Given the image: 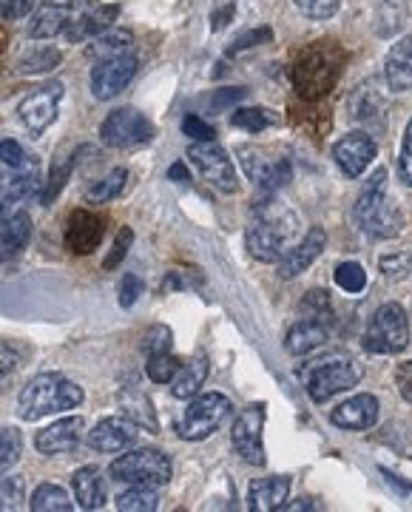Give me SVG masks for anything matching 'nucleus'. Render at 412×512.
<instances>
[{
    "instance_id": "nucleus-48",
    "label": "nucleus",
    "mask_w": 412,
    "mask_h": 512,
    "mask_svg": "<svg viewBox=\"0 0 412 512\" xmlns=\"http://www.w3.org/2000/svg\"><path fill=\"white\" fill-rule=\"evenodd\" d=\"M273 40V29L270 26H259V29H251L245 35H239L233 40V46L228 49V55H236V52H245V49H256L262 43H270Z\"/></svg>"
},
{
    "instance_id": "nucleus-43",
    "label": "nucleus",
    "mask_w": 412,
    "mask_h": 512,
    "mask_svg": "<svg viewBox=\"0 0 412 512\" xmlns=\"http://www.w3.org/2000/svg\"><path fill=\"white\" fill-rule=\"evenodd\" d=\"M296 9L310 20H327L339 12L341 0H293Z\"/></svg>"
},
{
    "instance_id": "nucleus-21",
    "label": "nucleus",
    "mask_w": 412,
    "mask_h": 512,
    "mask_svg": "<svg viewBox=\"0 0 412 512\" xmlns=\"http://www.w3.org/2000/svg\"><path fill=\"white\" fill-rule=\"evenodd\" d=\"M324 242H327V237H324L322 228H310L307 237L302 239L299 245H293V248L276 262V265H279V268H276L279 276H282V279H293V276L305 274L307 268L322 256Z\"/></svg>"
},
{
    "instance_id": "nucleus-35",
    "label": "nucleus",
    "mask_w": 412,
    "mask_h": 512,
    "mask_svg": "<svg viewBox=\"0 0 412 512\" xmlns=\"http://www.w3.org/2000/svg\"><path fill=\"white\" fill-rule=\"evenodd\" d=\"M276 123V114L270 109H262V106H253V109H236L231 114V126L242 128L248 134H259Z\"/></svg>"
},
{
    "instance_id": "nucleus-37",
    "label": "nucleus",
    "mask_w": 412,
    "mask_h": 512,
    "mask_svg": "<svg viewBox=\"0 0 412 512\" xmlns=\"http://www.w3.org/2000/svg\"><path fill=\"white\" fill-rule=\"evenodd\" d=\"M182 362L177 356H171V350L168 353H157V356H148V379L157 384H171L174 382V376L180 373Z\"/></svg>"
},
{
    "instance_id": "nucleus-42",
    "label": "nucleus",
    "mask_w": 412,
    "mask_h": 512,
    "mask_svg": "<svg viewBox=\"0 0 412 512\" xmlns=\"http://www.w3.org/2000/svg\"><path fill=\"white\" fill-rule=\"evenodd\" d=\"M26 501V487H23V478L9 476L3 478L0 484V510H20Z\"/></svg>"
},
{
    "instance_id": "nucleus-57",
    "label": "nucleus",
    "mask_w": 412,
    "mask_h": 512,
    "mask_svg": "<svg viewBox=\"0 0 412 512\" xmlns=\"http://www.w3.org/2000/svg\"><path fill=\"white\" fill-rule=\"evenodd\" d=\"M381 473H384V478H387V484H395L401 493H412V484L410 481H401V476H395V473H390L387 467H381Z\"/></svg>"
},
{
    "instance_id": "nucleus-8",
    "label": "nucleus",
    "mask_w": 412,
    "mask_h": 512,
    "mask_svg": "<svg viewBox=\"0 0 412 512\" xmlns=\"http://www.w3.org/2000/svg\"><path fill=\"white\" fill-rule=\"evenodd\" d=\"M233 404L222 393H202L185 407V413L177 421V433L185 441H202L214 436L216 430L228 421Z\"/></svg>"
},
{
    "instance_id": "nucleus-28",
    "label": "nucleus",
    "mask_w": 412,
    "mask_h": 512,
    "mask_svg": "<svg viewBox=\"0 0 412 512\" xmlns=\"http://www.w3.org/2000/svg\"><path fill=\"white\" fill-rule=\"evenodd\" d=\"M69 26V3H46L35 12V18L29 20L26 35L32 40H49L54 35H63Z\"/></svg>"
},
{
    "instance_id": "nucleus-30",
    "label": "nucleus",
    "mask_w": 412,
    "mask_h": 512,
    "mask_svg": "<svg viewBox=\"0 0 412 512\" xmlns=\"http://www.w3.org/2000/svg\"><path fill=\"white\" fill-rule=\"evenodd\" d=\"M208 382V359L205 356H194L191 362L180 367V373L171 382V396L174 399H194L202 384Z\"/></svg>"
},
{
    "instance_id": "nucleus-40",
    "label": "nucleus",
    "mask_w": 412,
    "mask_h": 512,
    "mask_svg": "<svg viewBox=\"0 0 412 512\" xmlns=\"http://www.w3.org/2000/svg\"><path fill=\"white\" fill-rule=\"evenodd\" d=\"M333 276H336V285L341 291L361 293L367 288V271L361 268L359 262H341Z\"/></svg>"
},
{
    "instance_id": "nucleus-34",
    "label": "nucleus",
    "mask_w": 412,
    "mask_h": 512,
    "mask_svg": "<svg viewBox=\"0 0 412 512\" xmlns=\"http://www.w3.org/2000/svg\"><path fill=\"white\" fill-rule=\"evenodd\" d=\"M126 168H114V171H108L103 180H97V183L91 185L89 191H86V202L91 205H100V202H111L123 188H126Z\"/></svg>"
},
{
    "instance_id": "nucleus-55",
    "label": "nucleus",
    "mask_w": 412,
    "mask_h": 512,
    "mask_svg": "<svg viewBox=\"0 0 412 512\" xmlns=\"http://www.w3.org/2000/svg\"><path fill=\"white\" fill-rule=\"evenodd\" d=\"M395 384H398L401 399L412 404V359L404 362V365H398V370H395Z\"/></svg>"
},
{
    "instance_id": "nucleus-10",
    "label": "nucleus",
    "mask_w": 412,
    "mask_h": 512,
    "mask_svg": "<svg viewBox=\"0 0 412 512\" xmlns=\"http://www.w3.org/2000/svg\"><path fill=\"white\" fill-rule=\"evenodd\" d=\"M154 137V126L143 111L123 106L114 109L100 126V140L108 148H137L145 146Z\"/></svg>"
},
{
    "instance_id": "nucleus-23",
    "label": "nucleus",
    "mask_w": 412,
    "mask_h": 512,
    "mask_svg": "<svg viewBox=\"0 0 412 512\" xmlns=\"http://www.w3.org/2000/svg\"><path fill=\"white\" fill-rule=\"evenodd\" d=\"M327 336H330L327 322H324V319L307 316V319H299L293 328L287 330L285 348L290 356H307V353H313V350L324 348Z\"/></svg>"
},
{
    "instance_id": "nucleus-17",
    "label": "nucleus",
    "mask_w": 412,
    "mask_h": 512,
    "mask_svg": "<svg viewBox=\"0 0 412 512\" xmlns=\"http://www.w3.org/2000/svg\"><path fill=\"white\" fill-rule=\"evenodd\" d=\"M376 154V140L370 134H364V131H350L333 146V160L341 168V174L350 177V180L361 177L367 171V165L376 160Z\"/></svg>"
},
{
    "instance_id": "nucleus-13",
    "label": "nucleus",
    "mask_w": 412,
    "mask_h": 512,
    "mask_svg": "<svg viewBox=\"0 0 412 512\" xmlns=\"http://www.w3.org/2000/svg\"><path fill=\"white\" fill-rule=\"evenodd\" d=\"M60 100H63V83L60 80H49V83L37 86L20 100V123L29 128L32 134H40L43 128H49L57 120Z\"/></svg>"
},
{
    "instance_id": "nucleus-5",
    "label": "nucleus",
    "mask_w": 412,
    "mask_h": 512,
    "mask_svg": "<svg viewBox=\"0 0 412 512\" xmlns=\"http://www.w3.org/2000/svg\"><path fill=\"white\" fill-rule=\"evenodd\" d=\"M299 379L305 384L307 396L316 404H324L359 384L361 365L353 356L327 353L322 359H313V362L299 367Z\"/></svg>"
},
{
    "instance_id": "nucleus-11",
    "label": "nucleus",
    "mask_w": 412,
    "mask_h": 512,
    "mask_svg": "<svg viewBox=\"0 0 412 512\" xmlns=\"http://www.w3.org/2000/svg\"><path fill=\"white\" fill-rule=\"evenodd\" d=\"M117 15H120V6H108V3H97V0H72L69 3V26L63 35L69 43H83L89 37L103 35L117 20Z\"/></svg>"
},
{
    "instance_id": "nucleus-58",
    "label": "nucleus",
    "mask_w": 412,
    "mask_h": 512,
    "mask_svg": "<svg viewBox=\"0 0 412 512\" xmlns=\"http://www.w3.org/2000/svg\"><path fill=\"white\" fill-rule=\"evenodd\" d=\"M168 177H171V180H180V183H188V180H191V177H188V168H185V163L171 165Z\"/></svg>"
},
{
    "instance_id": "nucleus-60",
    "label": "nucleus",
    "mask_w": 412,
    "mask_h": 512,
    "mask_svg": "<svg viewBox=\"0 0 412 512\" xmlns=\"http://www.w3.org/2000/svg\"><path fill=\"white\" fill-rule=\"evenodd\" d=\"M6 40H9V37H6V32H3V29H0V52L6 49Z\"/></svg>"
},
{
    "instance_id": "nucleus-47",
    "label": "nucleus",
    "mask_w": 412,
    "mask_h": 512,
    "mask_svg": "<svg viewBox=\"0 0 412 512\" xmlns=\"http://www.w3.org/2000/svg\"><path fill=\"white\" fill-rule=\"evenodd\" d=\"M134 245V231L131 228H120V234H117V239H114V245H111V254L106 256V262H103V268L106 271H114L123 259H126L128 248Z\"/></svg>"
},
{
    "instance_id": "nucleus-26",
    "label": "nucleus",
    "mask_w": 412,
    "mask_h": 512,
    "mask_svg": "<svg viewBox=\"0 0 412 512\" xmlns=\"http://www.w3.org/2000/svg\"><path fill=\"white\" fill-rule=\"evenodd\" d=\"M74 501L80 504V510H103L106 504V481L97 467H80L72 476Z\"/></svg>"
},
{
    "instance_id": "nucleus-52",
    "label": "nucleus",
    "mask_w": 412,
    "mask_h": 512,
    "mask_svg": "<svg viewBox=\"0 0 412 512\" xmlns=\"http://www.w3.org/2000/svg\"><path fill=\"white\" fill-rule=\"evenodd\" d=\"M140 293H143V282H140V276L126 274L120 279V305L123 308H131L137 299H140Z\"/></svg>"
},
{
    "instance_id": "nucleus-24",
    "label": "nucleus",
    "mask_w": 412,
    "mask_h": 512,
    "mask_svg": "<svg viewBox=\"0 0 412 512\" xmlns=\"http://www.w3.org/2000/svg\"><path fill=\"white\" fill-rule=\"evenodd\" d=\"M290 493V478L287 476H273V478H259L253 481L251 490H248V510L253 512H273L282 510Z\"/></svg>"
},
{
    "instance_id": "nucleus-59",
    "label": "nucleus",
    "mask_w": 412,
    "mask_h": 512,
    "mask_svg": "<svg viewBox=\"0 0 412 512\" xmlns=\"http://www.w3.org/2000/svg\"><path fill=\"white\" fill-rule=\"evenodd\" d=\"M287 510H290V512H296V510H313V504H290Z\"/></svg>"
},
{
    "instance_id": "nucleus-6",
    "label": "nucleus",
    "mask_w": 412,
    "mask_h": 512,
    "mask_svg": "<svg viewBox=\"0 0 412 512\" xmlns=\"http://www.w3.org/2000/svg\"><path fill=\"white\" fill-rule=\"evenodd\" d=\"M108 476L114 478L117 484H128V487L160 490V487H165L171 481V461L160 450L140 447V450H131V453L120 456L117 461H111Z\"/></svg>"
},
{
    "instance_id": "nucleus-56",
    "label": "nucleus",
    "mask_w": 412,
    "mask_h": 512,
    "mask_svg": "<svg viewBox=\"0 0 412 512\" xmlns=\"http://www.w3.org/2000/svg\"><path fill=\"white\" fill-rule=\"evenodd\" d=\"M233 12H236L233 0H222L214 9V15H211V29H214V32H222V29L233 20Z\"/></svg>"
},
{
    "instance_id": "nucleus-49",
    "label": "nucleus",
    "mask_w": 412,
    "mask_h": 512,
    "mask_svg": "<svg viewBox=\"0 0 412 512\" xmlns=\"http://www.w3.org/2000/svg\"><path fill=\"white\" fill-rule=\"evenodd\" d=\"M302 308H305L313 319H330V293L327 291H310L305 296V302H302Z\"/></svg>"
},
{
    "instance_id": "nucleus-2",
    "label": "nucleus",
    "mask_w": 412,
    "mask_h": 512,
    "mask_svg": "<svg viewBox=\"0 0 412 512\" xmlns=\"http://www.w3.org/2000/svg\"><path fill=\"white\" fill-rule=\"evenodd\" d=\"M296 217L282 202H259L245 231V248L259 262H279L290 251Z\"/></svg>"
},
{
    "instance_id": "nucleus-39",
    "label": "nucleus",
    "mask_w": 412,
    "mask_h": 512,
    "mask_svg": "<svg viewBox=\"0 0 412 512\" xmlns=\"http://www.w3.org/2000/svg\"><path fill=\"white\" fill-rule=\"evenodd\" d=\"M23 441L15 427H0V476H6L18 464Z\"/></svg>"
},
{
    "instance_id": "nucleus-9",
    "label": "nucleus",
    "mask_w": 412,
    "mask_h": 512,
    "mask_svg": "<svg viewBox=\"0 0 412 512\" xmlns=\"http://www.w3.org/2000/svg\"><path fill=\"white\" fill-rule=\"evenodd\" d=\"M236 157L245 168L248 180L256 183L262 191H276L285 188L293 180V165L285 154H276L273 148L262 146H239Z\"/></svg>"
},
{
    "instance_id": "nucleus-1",
    "label": "nucleus",
    "mask_w": 412,
    "mask_h": 512,
    "mask_svg": "<svg viewBox=\"0 0 412 512\" xmlns=\"http://www.w3.org/2000/svg\"><path fill=\"white\" fill-rule=\"evenodd\" d=\"M344 49L333 40H316L305 46L296 63H293V86L302 100H322L324 94L333 92L344 69Z\"/></svg>"
},
{
    "instance_id": "nucleus-54",
    "label": "nucleus",
    "mask_w": 412,
    "mask_h": 512,
    "mask_svg": "<svg viewBox=\"0 0 412 512\" xmlns=\"http://www.w3.org/2000/svg\"><path fill=\"white\" fill-rule=\"evenodd\" d=\"M245 94H248V89H242V86H236V89H219V92H214V97H211V109L214 111L228 109V106H233L236 100H242Z\"/></svg>"
},
{
    "instance_id": "nucleus-31",
    "label": "nucleus",
    "mask_w": 412,
    "mask_h": 512,
    "mask_svg": "<svg viewBox=\"0 0 412 512\" xmlns=\"http://www.w3.org/2000/svg\"><path fill=\"white\" fill-rule=\"evenodd\" d=\"M131 43H134V35H131L128 29H106L103 35L91 37L86 55L100 63V60L128 55V52H131Z\"/></svg>"
},
{
    "instance_id": "nucleus-16",
    "label": "nucleus",
    "mask_w": 412,
    "mask_h": 512,
    "mask_svg": "<svg viewBox=\"0 0 412 512\" xmlns=\"http://www.w3.org/2000/svg\"><path fill=\"white\" fill-rule=\"evenodd\" d=\"M140 433L143 427L137 421H131L128 416H111V419L97 421L86 441L97 453H123L140 441Z\"/></svg>"
},
{
    "instance_id": "nucleus-12",
    "label": "nucleus",
    "mask_w": 412,
    "mask_h": 512,
    "mask_svg": "<svg viewBox=\"0 0 412 512\" xmlns=\"http://www.w3.org/2000/svg\"><path fill=\"white\" fill-rule=\"evenodd\" d=\"M262 430H265V404H251L248 410H242L231 430L236 456H242V461H248L253 467H265L268 464Z\"/></svg>"
},
{
    "instance_id": "nucleus-53",
    "label": "nucleus",
    "mask_w": 412,
    "mask_h": 512,
    "mask_svg": "<svg viewBox=\"0 0 412 512\" xmlns=\"http://www.w3.org/2000/svg\"><path fill=\"white\" fill-rule=\"evenodd\" d=\"M35 9V0H0V20L26 18Z\"/></svg>"
},
{
    "instance_id": "nucleus-22",
    "label": "nucleus",
    "mask_w": 412,
    "mask_h": 512,
    "mask_svg": "<svg viewBox=\"0 0 412 512\" xmlns=\"http://www.w3.org/2000/svg\"><path fill=\"white\" fill-rule=\"evenodd\" d=\"M330 421L341 430H370L378 421V399L370 393H359V396L341 402L330 413Z\"/></svg>"
},
{
    "instance_id": "nucleus-41",
    "label": "nucleus",
    "mask_w": 412,
    "mask_h": 512,
    "mask_svg": "<svg viewBox=\"0 0 412 512\" xmlns=\"http://www.w3.org/2000/svg\"><path fill=\"white\" fill-rule=\"evenodd\" d=\"M0 163L9 168H35L37 157L15 140H0Z\"/></svg>"
},
{
    "instance_id": "nucleus-32",
    "label": "nucleus",
    "mask_w": 412,
    "mask_h": 512,
    "mask_svg": "<svg viewBox=\"0 0 412 512\" xmlns=\"http://www.w3.org/2000/svg\"><path fill=\"white\" fill-rule=\"evenodd\" d=\"M32 512H72V498L57 484H40L29 498Z\"/></svg>"
},
{
    "instance_id": "nucleus-50",
    "label": "nucleus",
    "mask_w": 412,
    "mask_h": 512,
    "mask_svg": "<svg viewBox=\"0 0 412 512\" xmlns=\"http://www.w3.org/2000/svg\"><path fill=\"white\" fill-rule=\"evenodd\" d=\"M20 359H23V348H18V345L9 342V339H0V376L18 370Z\"/></svg>"
},
{
    "instance_id": "nucleus-19",
    "label": "nucleus",
    "mask_w": 412,
    "mask_h": 512,
    "mask_svg": "<svg viewBox=\"0 0 412 512\" xmlns=\"http://www.w3.org/2000/svg\"><path fill=\"white\" fill-rule=\"evenodd\" d=\"M103 234H106V220L91 214L86 208H77L66 220V237H63V242H66V251L86 256L103 242Z\"/></svg>"
},
{
    "instance_id": "nucleus-18",
    "label": "nucleus",
    "mask_w": 412,
    "mask_h": 512,
    "mask_svg": "<svg viewBox=\"0 0 412 512\" xmlns=\"http://www.w3.org/2000/svg\"><path fill=\"white\" fill-rule=\"evenodd\" d=\"M40 185V165L35 168H9L0 163V220L15 214V205L35 194Z\"/></svg>"
},
{
    "instance_id": "nucleus-46",
    "label": "nucleus",
    "mask_w": 412,
    "mask_h": 512,
    "mask_svg": "<svg viewBox=\"0 0 412 512\" xmlns=\"http://www.w3.org/2000/svg\"><path fill=\"white\" fill-rule=\"evenodd\" d=\"M378 268H381V274L387 276V279L398 282V279H404V276L410 274L412 259H410V254L381 256V259H378Z\"/></svg>"
},
{
    "instance_id": "nucleus-33",
    "label": "nucleus",
    "mask_w": 412,
    "mask_h": 512,
    "mask_svg": "<svg viewBox=\"0 0 412 512\" xmlns=\"http://www.w3.org/2000/svg\"><path fill=\"white\" fill-rule=\"evenodd\" d=\"M60 63V52L54 46H40V49H29L18 57V69L20 74H46L52 72L54 66Z\"/></svg>"
},
{
    "instance_id": "nucleus-44",
    "label": "nucleus",
    "mask_w": 412,
    "mask_h": 512,
    "mask_svg": "<svg viewBox=\"0 0 412 512\" xmlns=\"http://www.w3.org/2000/svg\"><path fill=\"white\" fill-rule=\"evenodd\" d=\"M171 342H174V336H171V328H165V325H154V328L148 330V333L143 336L145 356L168 353V350H171Z\"/></svg>"
},
{
    "instance_id": "nucleus-29",
    "label": "nucleus",
    "mask_w": 412,
    "mask_h": 512,
    "mask_svg": "<svg viewBox=\"0 0 412 512\" xmlns=\"http://www.w3.org/2000/svg\"><path fill=\"white\" fill-rule=\"evenodd\" d=\"M117 402H120V407H123V413H126L128 419L137 421L148 433H157V413H154V404H151L145 390H140L137 384H126L120 390Z\"/></svg>"
},
{
    "instance_id": "nucleus-51",
    "label": "nucleus",
    "mask_w": 412,
    "mask_h": 512,
    "mask_svg": "<svg viewBox=\"0 0 412 512\" xmlns=\"http://www.w3.org/2000/svg\"><path fill=\"white\" fill-rule=\"evenodd\" d=\"M398 174L407 185H412V120L404 131V143H401V157H398Z\"/></svg>"
},
{
    "instance_id": "nucleus-38",
    "label": "nucleus",
    "mask_w": 412,
    "mask_h": 512,
    "mask_svg": "<svg viewBox=\"0 0 412 512\" xmlns=\"http://www.w3.org/2000/svg\"><path fill=\"white\" fill-rule=\"evenodd\" d=\"M72 171H74V154L52 165V171H49V183H46L43 194H40V202H43V205H49V202L57 200V194L66 188V183H69Z\"/></svg>"
},
{
    "instance_id": "nucleus-15",
    "label": "nucleus",
    "mask_w": 412,
    "mask_h": 512,
    "mask_svg": "<svg viewBox=\"0 0 412 512\" xmlns=\"http://www.w3.org/2000/svg\"><path fill=\"white\" fill-rule=\"evenodd\" d=\"M137 69H140V60H137V55H131V52L128 55L111 57V60H100L91 69V94L97 100L117 97L134 80Z\"/></svg>"
},
{
    "instance_id": "nucleus-27",
    "label": "nucleus",
    "mask_w": 412,
    "mask_h": 512,
    "mask_svg": "<svg viewBox=\"0 0 412 512\" xmlns=\"http://www.w3.org/2000/svg\"><path fill=\"white\" fill-rule=\"evenodd\" d=\"M384 74L393 92H407L412 86V35H407L398 46L390 49L384 60Z\"/></svg>"
},
{
    "instance_id": "nucleus-7",
    "label": "nucleus",
    "mask_w": 412,
    "mask_h": 512,
    "mask_svg": "<svg viewBox=\"0 0 412 512\" xmlns=\"http://www.w3.org/2000/svg\"><path fill=\"white\" fill-rule=\"evenodd\" d=\"M361 345L367 353L376 356H395L410 345V319L407 311L398 302H387L381 305L370 322V328L364 330Z\"/></svg>"
},
{
    "instance_id": "nucleus-4",
    "label": "nucleus",
    "mask_w": 412,
    "mask_h": 512,
    "mask_svg": "<svg viewBox=\"0 0 412 512\" xmlns=\"http://www.w3.org/2000/svg\"><path fill=\"white\" fill-rule=\"evenodd\" d=\"M384 180H387V171H376L367 188L361 191L356 211H353L361 234L373 239H395L404 231V214L393 197L384 191Z\"/></svg>"
},
{
    "instance_id": "nucleus-14",
    "label": "nucleus",
    "mask_w": 412,
    "mask_h": 512,
    "mask_svg": "<svg viewBox=\"0 0 412 512\" xmlns=\"http://www.w3.org/2000/svg\"><path fill=\"white\" fill-rule=\"evenodd\" d=\"M188 160L197 165L199 174L214 185L222 194H236L239 183H236V171H233L231 157L225 154V148L216 143H194L188 148Z\"/></svg>"
},
{
    "instance_id": "nucleus-20",
    "label": "nucleus",
    "mask_w": 412,
    "mask_h": 512,
    "mask_svg": "<svg viewBox=\"0 0 412 512\" xmlns=\"http://www.w3.org/2000/svg\"><path fill=\"white\" fill-rule=\"evenodd\" d=\"M83 436H86V419L72 416V419L54 421L46 430H40L35 436V447L43 456H63V453H72L83 441Z\"/></svg>"
},
{
    "instance_id": "nucleus-36",
    "label": "nucleus",
    "mask_w": 412,
    "mask_h": 512,
    "mask_svg": "<svg viewBox=\"0 0 412 512\" xmlns=\"http://www.w3.org/2000/svg\"><path fill=\"white\" fill-rule=\"evenodd\" d=\"M117 510L123 512H154L157 510V490L151 487H131L126 493L117 495Z\"/></svg>"
},
{
    "instance_id": "nucleus-25",
    "label": "nucleus",
    "mask_w": 412,
    "mask_h": 512,
    "mask_svg": "<svg viewBox=\"0 0 412 512\" xmlns=\"http://www.w3.org/2000/svg\"><path fill=\"white\" fill-rule=\"evenodd\" d=\"M32 239V217L26 211H15L12 217L0 220V265L15 259Z\"/></svg>"
},
{
    "instance_id": "nucleus-3",
    "label": "nucleus",
    "mask_w": 412,
    "mask_h": 512,
    "mask_svg": "<svg viewBox=\"0 0 412 512\" xmlns=\"http://www.w3.org/2000/svg\"><path fill=\"white\" fill-rule=\"evenodd\" d=\"M80 402H83L80 384L66 379L63 373H40L20 390L18 416L23 421H40L54 413L74 410Z\"/></svg>"
},
{
    "instance_id": "nucleus-45",
    "label": "nucleus",
    "mask_w": 412,
    "mask_h": 512,
    "mask_svg": "<svg viewBox=\"0 0 412 512\" xmlns=\"http://www.w3.org/2000/svg\"><path fill=\"white\" fill-rule=\"evenodd\" d=\"M182 134L191 137V140H197V143H216L214 126H208L197 114H185L182 117Z\"/></svg>"
}]
</instances>
